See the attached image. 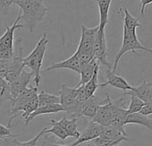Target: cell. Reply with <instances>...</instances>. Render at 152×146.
I'll return each mask as SVG.
<instances>
[{"mask_svg": "<svg viewBox=\"0 0 152 146\" xmlns=\"http://www.w3.org/2000/svg\"><path fill=\"white\" fill-rule=\"evenodd\" d=\"M14 5L20 8L19 24L31 32L34 30L37 23L43 21L48 11L44 0H14Z\"/></svg>", "mask_w": 152, "mask_h": 146, "instance_id": "obj_1", "label": "cell"}, {"mask_svg": "<svg viewBox=\"0 0 152 146\" xmlns=\"http://www.w3.org/2000/svg\"><path fill=\"white\" fill-rule=\"evenodd\" d=\"M48 44V39L47 38V33L44 32L31 53L23 58L24 65L31 69V72L33 74V80L37 87H39V82L41 80V67Z\"/></svg>", "mask_w": 152, "mask_h": 146, "instance_id": "obj_2", "label": "cell"}, {"mask_svg": "<svg viewBox=\"0 0 152 146\" xmlns=\"http://www.w3.org/2000/svg\"><path fill=\"white\" fill-rule=\"evenodd\" d=\"M138 50H141V51L148 52V53H149L152 55V49L148 48V47L144 46L142 44H140V42L138 39L137 33H136L135 30H129L124 28L122 46H121L120 50L118 51V53H117V54H116V56L115 58V63H114V66L112 68V70L114 72H115L120 59L126 53L132 52L134 53H137V51Z\"/></svg>", "mask_w": 152, "mask_h": 146, "instance_id": "obj_3", "label": "cell"}, {"mask_svg": "<svg viewBox=\"0 0 152 146\" xmlns=\"http://www.w3.org/2000/svg\"><path fill=\"white\" fill-rule=\"evenodd\" d=\"M15 54L10 61L9 69L7 71V77L5 79L7 83L17 79L22 74V72L24 70V67H25L23 63V39L21 38H16L15 42Z\"/></svg>", "mask_w": 152, "mask_h": 146, "instance_id": "obj_4", "label": "cell"}, {"mask_svg": "<svg viewBox=\"0 0 152 146\" xmlns=\"http://www.w3.org/2000/svg\"><path fill=\"white\" fill-rule=\"evenodd\" d=\"M36 95H38V87L30 86V87H27L23 92H21L17 97L12 100V108H11V113L12 117L9 119L8 122V127L11 126L12 121L17 118L20 115V111H23L25 105Z\"/></svg>", "mask_w": 152, "mask_h": 146, "instance_id": "obj_5", "label": "cell"}, {"mask_svg": "<svg viewBox=\"0 0 152 146\" xmlns=\"http://www.w3.org/2000/svg\"><path fill=\"white\" fill-rule=\"evenodd\" d=\"M105 30L106 29L99 28V31H98L94 45H93L94 58L97 60V61L99 63L107 67V69H112V66L107 60L108 48H107V45Z\"/></svg>", "mask_w": 152, "mask_h": 146, "instance_id": "obj_6", "label": "cell"}, {"mask_svg": "<svg viewBox=\"0 0 152 146\" xmlns=\"http://www.w3.org/2000/svg\"><path fill=\"white\" fill-rule=\"evenodd\" d=\"M122 98L116 100V101H112L110 99V96L108 94H107V97L104 100V103L99 106V108L97 111L96 115L92 119L91 121L98 123L101 125L102 126H108L110 125V121L113 116V112L115 109V107L118 105Z\"/></svg>", "mask_w": 152, "mask_h": 146, "instance_id": "obj_7", "label": "cell"}, {"mask_svg": "<svg viewBox=\"0 0 152 146\" xmlns=\"http://www.w3.org/2000/svg\"><path fill=\"white\" fill-rule=\"evenodd\" d=\"M77 96V87H69L66 85H62L59 91L60 104L70 116L72 114V111L75 107V101Z\"/></svg>", "mask_w": 152, "mask_h": 146, "instance_id": "obj_8", "label": "cell"}, {"mask_svg": "<svg viewBox=\"0 0 152 146\" xmlns=\"http://www.w3.org/2000/svg\"><path fill=\"white\" fill-rule=\"evenodd\" d=\"M106 77H107V82L100 84L99 87H105L107 86H111L115 88L123 90L124 94H126L128 91H132L133 87H132L126 80H124L123 77L115 74V72L112 70V69H107L106 70Z\"/></svg>", "mask_w": 152, "mask_h": 146, "instance_id": "obj_9", "label": "cell"}, {"mask_svg": "<svg viewBox=\"0 0 152 146\" xmlns=\"http://www.w3.org/2000/svg\"><path fill=\"white\" fill-rule=\"evenodd\" d=\"M99 25L94 28H87L86 26H82L81 40L77 50L79 51H93V45L99 31Z\"/></svg>", "mask_w": 152, "mask_h": 146, "instance_id": "obj_10", "label": "cell"}, {"mask_svg": "<svg viewBox=\"0 0 152 146\" xmlns=\"http://www.w3.org/2000/svg\"><path fill=\"white\" fill-rule=\"evenodd\" d=\"M32 79H33V74L31 71L28 72L23 70L22 72V74L17 79L8 83L13 99L17 97L21 92H23L24 89H26L29 87L30 82Z\"/></svg>", "mask_w": 152, "mask_h": 146, "instance_id": "obj_11", "label": "cell"}, {"mask_svg": "<svg viewBox=\"0 0 152 146\" xmlns=\"http://www.w3.org/2000/svg\"><path fill=\"white\" fill-rule=\"evenodd\" d=\"M103 127L101 125L98 124V123H95L93 121H91L87 127L83 130V132L81 134L80 137L77 139V141H75L73 143L74 146H78L85 142H90V141H92L98 137L100 136L101 133H102V130H103Z\"/></svg>", "mask_w": 152, "mask_h": 146, "instance_id": "obj_12", "label": "cell"}, {"mask_svg": "<svg viewBox=\"0 0 152 146\" xmlns=\"http://www.w3.org/2000/svg\"><path fill=\"white\" fill-rule=\"evenodd\" d=\"M67 69L70 70H72L76 72L77 74L80 75V71L82 69V64L79 61V60L76 57V55L73 53L72 56H70L68 59L60 61V62H55L48 66L46 69L43 70L44 73H47L50 70H55V69Z\"/></svg>", "mask_w": 152, "mask_h": 146, "instance_id": "obj_13", "label": "cell"}, {"mask_svg": "<svg viewBox=\"0 0 152 146\" xmlns=\"http://www.w3.org/2000/svg\"><path fill=\"white\" fill-rule=\"evenodd\" d=\"M127 95H133L143 101L145 103L152 101V82H148L143 80V82L138 87H133L132 91H128Z\"/></svg>", "mask_w": 152, "mask_h": 146, "instance_id": "obj_14", "label": "cell"}, {"mask_svg": "<svg viewBox=\"0 0 152 146\" xmlns=\"http://www.w3.org/2000/svg\"><path fill=\"white\" fill-rule=\"evenodd\" d=\"M78 118H72L68 119L65 116L62 118V119L56 121V123L67 133L69 137H73V138H79L81 134L78 131Z\"/></svg>", "mask_w": 152, "mask_h": 146, "instance_id": "obj_15", "label": "cell"}, {"mask_svg": "<svg viewBox=\"0 0 152 146\" xmlns=\"http://www.w3.org/2000/svg\"><path fill=\"white\" fill-rule=\"evenodd\" d=\"M103 103H104V100L99 101V98L96 95L89 98L85 102V103L83 104V108L81 110V118L87 117V118L93 119L94 116L97 113L98 109Z\"/></svg>", "mask_w": 152, "mask_h": 146, "instance_id": "obj_16", "label": "cell"}, {"mask_svg": "<svg viewBox=\"0 0 152 146\" xmlns=\"http://www.w3.org/2000/svg\"><path fill=\"white\" fill-rule=\"evenodd\" d=\"M98 4L99 13V28L106 29L109 22V10L112 0H93Z\"/></svg>", "mask_w": 152, "mask_h": 146, "instance_id": "obj_17", "label": "cell"}, {"mask_svg": "<svg viewBox=\"0 0 152 146\" xmlns=\"http://www.w3.org/2000/svg\"><path fill=\"white\" fill-rule=\"evenodd\" d=\"M61 111H64V108L61 106L60 103H56V104H49V105H45V106H39L38 109L32 112L27 119H25V125L27 126L30 121H31L33 119L39 115L43 114H51V113H58Z\"/></svg>", "mask_w": 152, "mask_h": 146, "instance_id": "obj_18", "label": "cell"}, {"mask_svg": "<svg viewBox=\"0 0 152 146\" xmlns=\"http://www.w3.org/2000/svg\"><path fill=\"white\" fill-rule=\"evenodd\" d=\"M99 65V63L97 61L96 59H93L91 62L85 65H82V69L80 71V76H81V80L76 86V87H79L81 86H84L86 83L89 82V80L92 78L94 71L97 68V66Z\"/></svg>", "mask_w": 152, "mask_h": 146, "instance_id": "obj_19", "label": "cell"}, {"mask_svg": "<svg viewBox=\"0 0 152 146\" xmlns=\"http://www.w3.org/2000/svg\"><path fill=\"white\" fill-rule=\"evenodd\" d=\"M128 124L140 125L152 131V119L148 118V116L143 115L140 112L128 114L126 120H125V125H128Z\"/></svg>", "mask_w": 152, "mask_h": 146, "instance_id": "obj_20", "label": "cell"}, {"mask_svg": "<svg viewBox=\"0 0 152 146\" xmlns=\"http://www.w3.org/2000/svg\"><path fill=\"white\" fill-rule=\"evenodd\" d=\"M99 65L97 66L92 78L89 80L88 83H86L84 85V89H85L86 96L88 99L94 96L97 89L99 87Z\"/></svg>", "mask_w": 152, "mask_h": 146, "instance_id": "obj_21", "label": "cell"}, {"mask_svg": "<svg viewBox=\"0 0 152 146\" xmlns=\"http://www.w3.org/2000/svg\"><path fill=\"white\" fill-rule=\"evenodd\" d=\"M38 101H39V106H45L49 104H56L60 103L59 96L50 95L44 90H41L39 94H38Z\"/></svg>", "mask_w": 152, "mask_h": 146, "instance_id": "obj_22", "label": "cell"}, {"mask_svg": "<svg viewBox=\"0 0 152 146\" xmlns=\"http://www.w3.org/2000/svg\"><path fill=\"white\" fill-rule=\"evenodd\" d=\"M50 125H51V128L49 129H46L45 134H53L54 135H56L58 139L64 141L65 139H67L69 136L67 134V133L56 123V120L52 119L50 120Z\"/></svg>", "mask_w": 152, "mask_h": 146, "instance_id": "obj_23", "label": "cell"}, {"mask_svg": "<svg viewBox=\"0 0 152 146\" xmlns=\"http://www.w3.org/2000/svg\"><path fill=\"white\" fill-rule=\"evenodd\" d=\"M131 95V103L129 104V107L126 109L128 114L140 112L141 111L142 107L144 106L145 103L133 95Z\"/></svg>", "mask_w": 152, "mask_h": 146, "instance_id": "obj_24", "label": "cell"}, {"mask_svg": "<svg viewBox=\"0 0 152 146\" xmlns=\"http://www.w3.org/2000/svg\"><path fill=\"white\" fill-rule=\"evenodd\" d=\"M39 107V101H38V95H36L35 97H33L26 105L25 107L23 108V111L21 112V115L25 119H27L28 117L32 113L34 112Z\"/></svg>", "mask_w": 152, "mask_h": 146, "instance_id": "obj_25", "label": "cell"}, {"mask_svg": "<svg viewBox=\"0 0 152 146\" xmlns=\"http://www.w3.org/2000/svg\"><path fill=\"white\" fill-rule=\"evenodd\" d=\"M12 100H13V97L11 95L8 84L6 86H0V105L7 101L12 102Z\"/></svg>", "mask_w": 152, "mask_h": 146, "instance_id": "obj_26", "label": "cell"}, {"mask_svg": "<svg viewBox=\"0 0 152 146\" xmlns=\"http://www.w3.org/2000/svg\"><path fill=\"white\" fill-rule=\"evenodd\" d=\"M92 142L95 146H118L122 142L121 141H111L102 137H98L92 140Z\"/></svg>", "mask_w": 152, "mask_h": 146, "instance_id": "obj_27", "label": "cell"}, {"mask_svg": "<svg viewBox=\"0 0 152 146\" xmlns=\"http://www.w3.org/2000/svg\"><path fill=\"white\" fill-rule=\"evenodd\" d=\"M14 5V0H0V14L7 15L10 7Z\"/></svg>", "mask_w": 152, "mask_h": 146, "instance_id": "obj_28", "label": "cell"}, {"mask_svg": "<svg viewBox=\"0 0 152 146\" xmlns=\"http://www.w3.org/2000/svg\"><path fill=\"white\" fill-rule=\"evenodd\" d=\"M17 136H19V134H12L10 127L0 124V139L6 140L7 138L9 137H17Z\"/></svg>", "mask_w": 152, "mask_h": 146, "instance_id": "obj_29", "label": "cell"}, {"mask_svg": "<svg viewBox=\"0 0 152 146\" xmlns=\"http://www.w3.org/2000/svg\"><path fill=\"white\" fill-rule=\"evenodd\" d=\"M140 112L143 115H146V116L151 115L152 114V101L146 103Z\"/></svg>", "mask_w": 152, "mask_h": 146, "instance_id": "obj_30", "label": "cell"}, {"mask_svg": "<svg viewBox=\"0 0 152 146\" xmlns=\"http://www.w3.org/2000/svg\"><path fill=\"white\" fill-rule=\"evenodd\" d=\"M152 3V0H140V16H144V12H145V8L147 6L150 5Z\"/></svg>", "mask_w": 152, "mask_h": 146, "instance_id": "obj_31", "label": "cell"}, {"mask_svg": "<svg viewBox=\"0 0 152 146\" xmlns=\"http://www.w3.org/2000/svg\"><path fill=\"white\" fill-rule=\"evenodd\" d=\"M8 83L7 82V80H5V79H3V78H1L0 77V86H6V85H7Z\"/></svg>", "mask_w": 152, "mask_h": 146, "instance_id": "obj_32", "label": "cell"}, {"mask_svg": "<svg viewBox=\"0 0 152 146\" xmlns=\"http://www.w3.org/2000/svg\"><path fill=\"white\" fill-rule=\"evenodd\" d=\"M56 146H74L73 143H70V144H56Z\"/></svg>", "mask_w": 152, "mask_h": 146, "instance_id": "obj_33", "label": "cell"}, {"mask_svg": "<svg viewBox=\"0 0 152 146\" xmlns=\"http://www.w3.org/2000/svg\"><path fill=\"white\" fill-rule=\"evenodd\" d=\"M151 96H152V95H151Z\"/></svg>", "mask_w": 152, "mask_h": 146, "instance_id": "obj_34", "label": "cell"}]
</instances>
